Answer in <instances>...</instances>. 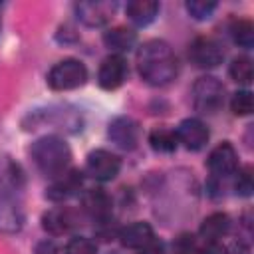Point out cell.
<instances>
[{"label": "cell", "mask_w": 254, "mask_h": 254, "mask_svg": "<svg viewBox=\"0 0 254 254\" xmlns=\"http://www.w3.org/2000/svg\"><path fill=\"white\" fill-rule=\"evenodd\" d=\"M137 67L141 77L151 85H167L179 73L177 56L165 40L145 42L137 52Z\"/></svg>", "instance_id": "6da1fadb"}, {"label": "cell", "mask_w": 254, "mask_h": 254, "mask_svg": "<svg viewBox=\"0 0 254 254\" xmlns=\"http://www.w3.org/2000/svg\"><path fill=\"white\" fill-rule=\"evenodd\" d=\"M30 155H32V161L38 167V171L44 173L46 177L62 175L71 161V151H69L67 143L56 135H46V137H40L38 141H34Z\"/></svg>", "instance_id": "7a4b0ae2"}, {"label": "cell", "mask_w": 254, "mask_h": 254, "mask_svg": "<svg viewBox=\"0 0 254 254\" xmlns=\"http://www.w3.org/2000/svg\"><path fill=\"white\" fill-rule=\"evenodd\" d=\"M87 81V67L79 60H64L56 64L48 73V85L56 91H67L81 87Z\"/></svg>", "instance_id": "3957f363"}, {"label": "cell", "mask_w": 254, "mask_h": 254, "mask_svg": "<svg viewBox=\"0 0 254 254\" xmlns=\"http://www.w3.org/2000/svg\"><path fill=\"white\" fill-rule=\"evenodd\" d=\"M224 103V85L212 77L202 75L192 85V105L200 113H216Z\"/></svg>", "instance_id": "277c9868"}, {"label": "cell", "mask_w": 254, "mask_h": 254, "mask_svg": "<svg viewBox=\"0 0 254 254\" xmlns=\"http://www.w3.org/2000/svg\"><path fill=\"white\" fill-rule=\"evenodd\" d=\"M85 169L87 173L95 179V181H113L117 175H119V169H121V161L117 155H113L111 151L107 149H95L87 155V161H85Z\"/></svg>", "instance_id": "5b68a950"}, {"label": "cell", "mask_w": 254, "mask_h": 254, "mask_svg": "<svg viewBox=\"0 0 254 254\" xmlns=\"http://www.w3.org/2000/svg\"><path fill=\"white\" fill-rule=\"evenodd\" d=\"M75 16L79 22H83L89 28H99L105 26L115 10H117V2H107V0H97V2H77L75 6Z\"/></svg>", "instance_id": "8992f818"}, {"label": "cell", "mask_w": 254, "mask_h": 254, "mask_svg": "<svg viewBox=\"0 0 254 254\" xmlns=\"http://www.w3.org/2000/svg\"><path fill=\"white\" fill-rule=\"evenodd\" d=\"M189 58L196 67H216L224 60L222 46L214 38L200 36L189 48Z\"/></svg>", "instance_id": "52a82bcc"}, {"label": "cell", "mask_w": 254, "mask_h": 254, "mask_svg": "<svg viewBox=\"0 0 254 254\" xmlns=\"http://www.w3.org/2000/svg\"><path fill=\"white\" fill-rule=\"evenodd\" d=\"M139 135H141V129H139V123L131 117H115L111 123H109V129H107V137L121 149L125 151H131L137 147L139 143Z\"/></svg>", "instance_id": "ba28073f"}, {"label": "cell", "mask_w": 254, "mask_h": 254, "mask_svg": "<svg viewBox=\"0 0 254 254\" xmlns=\"http://www.w3.org/2000/svg\"><path fill=\"white\" fill-rule=\"evenodd\" d=\"M177 135V141L183 143L189 151H198L202 149L206 143H208V127L200 121V119H194V117H189V119H183L175 131Z\"/></svg>", "instance_id": "9c48e42d"}, {"label": "cell", "mask_w": 254, "mask_h": 254, "mask_svg": "<svg viewBox=\"0 0 254 254\" xmlns=\"http://www.w3.org/2000/svg\"><path fill=\"white\" fill-rule=\"evenodd\" d=\"M206 167H208L210 173L216 175V177L234 175L236 169H238V153H236V149H234L228 141L216 145V147L210 151L208 159H206Z\"/></svg>", "instance_id": "30bf717a"}, {"label": "cell", "mask_w": 254, "mask_h": 254, "mask_svg": "<svg viewBox=\"0 0 254 254\" xmlns=\"http://www.w3.org/2000/svg\"><path fill=\"white\" fill-rule=\"evenodd\" d=\"M125 77H127V62L123 60V56L111 54L101 62L97 71V81L103 89L107 91L117 89L119 85H123Z\"/></svg>", "instance_id": "8fae6325"}, {"label": "cell", "mask_w": 254, "mask_h": 254, "mask_svg": "<svg viewBox=\"0 0 254 254\" xmlns=\"http://www.w3.org/2000/svg\"><path fill=\"white\" fill-rule=\"evenodd\" d=\"M81 183H83V177L79 171H75V169L64 171L62 175L54 177L52 185L46 189V196L56 202L67 200L69 196H75L81 190Z\"/></svg>", "instance_id": "7c38bea8"}, {"label": "cell", "mask_w": 254, "mask_h": 254, "mask_svg": "<svg viewBox=\"0 0 254 254\" xmlns=\"http://www.w3.org/2000/svg\"><path fill=\"white\" fill-rule=\"evenodd\" d=\"M42 226H44L46 232H50L54 236H62V234H67L71 228L77 226V218H75V212L71 208L58 206V208H52V210L44 212Z\"/></svg>", "instance_id": "4fadbf2b"}, {"label": "cell", "mask_w": 254, "mask_h": 254, "mask_svg": "<svg viewBox=\"0 0 254 254\" xmlns=\"http://www.w3.org/2000/svg\"><path fill=\"white\" fill-rule=\"evenodd\" d=\"M83 210L97 222H107L111 218V198L103 189H89L81 196Z\"/></svg>", "instance_id": "5bb4252c"}, {"label": "cell", "mask_w": 254, "mask_h": 254, "mask_svg": "<svg viewBox=\"0 0 254 254\" xmlns=\"http://www.w3.org/2000/svg\"><path fill=\"white\" fill-rule=\"evenodd\" d=\"M24 222V212L22 206L6 192L0 190V232L12 234L22 228Z\"/></svg>", "instance_id": "9a60e30c"}, {"label": "cell", "mask_w": 254, "mask_h": 254, "mask_svg": "<svg viewBox=\"0 0 254 254\" xmlns=\"http://www.w3.org/2000/svg\"><path fill=\"white\" fill-rule=\"evenodd\" d=\"M153 238H155V232L149 222H133V224H127L125 228H121V232H119L121 244L125 248H133V250H141Z\"/></svg>", "instance_id": "2e32d148"}, {"label": "cell", "mask_w": 254, "mask_h": 254, "mask_svg": "<svg viewBox=\"0 0 254 254\" xmlns=\"http://www.w3.org/2000/svg\"><path fill=\"white\" fill-rule=\"evenodd\" d=\"M125 14L135 26H149L159 14V2H153V0H131L125 6Z\"/></svg>", "instance_id": "e0dca14e"}, {"label": "cell", "mask_w": 254, "mask_h": 254, "mask_svg": "<svg viewBox=\"0 0 254 254\" xmlns=\"http://www.w3.org/2000/svg\"><path fill=\"white\" fill-rule=\"evenodd\" d=\"M230 230V218L224 212H212L200 224V236L204 242H218Z\"/></svg>", "instance_id": "ac0fdd59"}, {"label": "cell", "mask_w": 254, "mask_h": 254, "mask_svg": "<svg viewBox=\"0 0 254 254\" xmlns=\"http://www.w3.org/2000/svg\"><path fill=\"white\" fill-rule=\"evenodd\" d=\"M137 36L133 30L125 28V26H117V28H111L103 34V44L109 48V50H115V52H127L133 48Z\"/></svg>", "instance_id": "d6986e66"}, {"label": "cell", "mask_w": 254, "mask_h": 254, "mask_svg": "<svg viewBox=\"0 0 254 254\" xmlns=\"http://www.w3.org/2000/svg\"><path fill=\"white\" fill-rule=\"evenodd\" d=\"M149 143H151V147H153L155 151H159V153H173V151L177 149V145H179L175 131L165 129V127L153 129L151 135H149Z\"/></svg>", "instance_id": "ffe728a7"}, {"label": "cell", "mask_w": 254, "mask_h": 254, "mask_svg": "<svg viewBox=\"0 0 254 254\" xmlns=\"http://www.w3.org/2000/svg\"><path fill=\"white\" fill-rule=\"evenodd\" d=\"M230 34L234 44H238L244 50H250L254 46V26L250 20H234L230 26Z\"/></svg>", "instance_id": "44dd1931"}, {"label": "cell", "mask_w": 254, "mask_h": 254, "mask_svg": "<svg viewBox=\"0 0 254 254\" xmlns=\"http://www.w3.org/2000/svg\"><path fill=\"white\" fill-rule=\"evenodd\" d=\"M228 73L230 77L236 81V83H250L252 81V62L246 58V56H240V58H234L230 67H228Z\"/></svg>", "instance_id": "7402d4cb"}, {"label": "cell", "mask_w": 254, "mask_h": 254, "mask_svg": "<svg viewBox=\"0 0 254 254\" xmlns=\"http://www.w3.org/2000/svg\"><path fill=\"white\" fill-rule=\"evenodd\" d=\"M216 2L214 0H189L187 2V12L194 18V20H206L212 16V12L216 10Z\"/></svg>", "instance_id": "603a6c76"}, {"label": "cell", "mask_w": 254, "mask_h": 254, "mask_svg": "<svg viewBox=\"0 0 254 254\" xmlns=\"http://www.w3.org/2000/svg\"><path fill=\"white\" fill-rule=\"evenodd\" d=\"M252 107H254V99H252V93L248 89L236 91L230 99V109L234 115H250Z\"/></svg>", "instance_id": "cb8c5ba5"}, {"label": "cell", "mask_w": 254, "mask_h": 254, "mask_svg": "<svg viewBox=\"0 0 254 254\" xmlns=\"http://www.w3.org/2000/svg\"><path fill=\"white\" fill-rule=\"evenodd\" d=\"M65 254H97V244L85 236H75L67 242Z\"/></svg>", "instance_id": "d4e9b609"}, {"label": "cell", "mask_w": 254, "mask_h": 254, "mask_svg": "<svg viewBox=\"0 0 254 254\" xmlns=\"http://www.w3.org/2000/svg\"><path fill=\"white\" fill-rule=\"evenodd\" d=\"M234 189L238 194L242 196H250L252 190H254V183H252V169L250 167H244L240 173H238V179L234 183Z\"/></svg>", "instance_id": "484cf974"}, {"label": "cell", "mask_w": 254, "mask_h": 254, "mask_svg": "<svg viewBox=\"0 0 254 254\" xmlns=\"http://www.w3.org/2000/svg\"><path fill=\"white\" fill-rule=\"evenodd\" d=\"M192 252V240L189 236H181L175 244V252L173 254H190Z\"/></svg>", "instance_id": "4316f807"}, {"label": "cell", "mask_w": 254, "mask_h": 254, "mask_svg": "<svg viewBox=\"0 0 254 254\" xmlns=\"http://www.w3.org/2000/svg\"><path fill=\"white\" fill-rule=\"evenodd\" d=\"M139 254H163V242H159L157 238H153L147 246H143L139 250Z\"/></svg>", "instance_id": "83f0119b"}, {"label": "cell", "mask_w": 254, "mask_h": 254, "mask_svg": "<svg viewBox=\"0 0 254 254\" xmlns=\"http://www.w3.org/2000/svg\"><path fill=\"white\" fill-rule=\"evenodd\" d=\"M36 254H58V246L52 240H44L36 246Z\"/></svg>", "instance_id": "f1b7e54d"}, {"label": "cell", "mask_w": 254, "mask_h": 254, "mask_svg": "<svg viewBox=\"0 0 254 254\" xmlns=\"http://www.w3.org/2000/svg\"><path fill=\"white\" fill-rule=\"evenodd\" d=\"M202 254H226V248L220 246L218 242H206V248L202 250Z\"/></svg>", "instance_id": "f546056e"}, {"label": "cell", "mask_w": 254, "mask_h": 254, "mask_svg": "<svg viewBox=\"0 0 254 254\" xmlns=\"http://www.w3.org/2000/svg\"><path fill=\"white\" fill-rule=\"evenodd\" d=\"M226 254H250V250L244 242H234L230 248H226Z\"/></svg>", "instance_id": "4dcf8cb0"}]
</instances>
